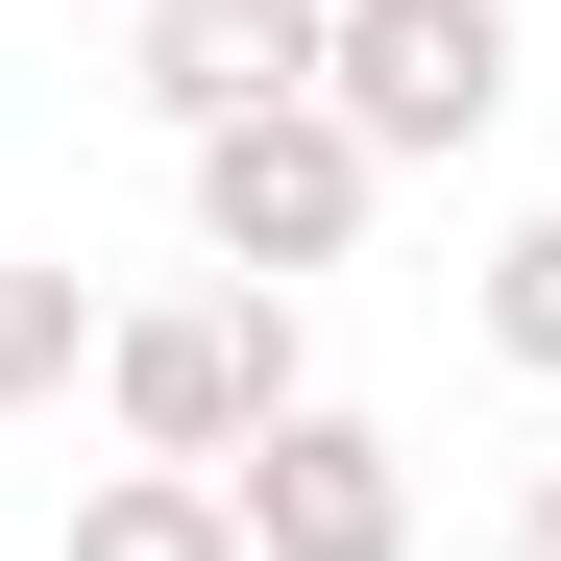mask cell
<instances>
[{
  "mask_svg": "<svg viewBox=\"0 0 561 561\" xmlns=\"http://www.w3.org/2000/svg\"><path fill=\"white\" fill-rule=\"evenodd\" d=\"M73 561H244V513H220V463H123L73 513Z\"/></svg>",
  "mask_w": 561,
  "mask_h": 561,
  "instance_id": "6",
  "label": "cell"
},
{
  "mask_svg": "<svg viewBox=\"0 0 561 561\" xmlns=\"http://www.w3.org/2000/svg\"><path fill=\"white\" fill-rule=\"evenodd\" d=\"M99 391H123V439L147 463H244L268 415H294V294H147V318H99Z\"/></svg>",
  "mask_w": 561,
  "mask_h": 561,
  "instance_id": "1",
  "label": "cell"
},
{
  "mask_svg": "<svg viewBox=\"0 0 561 561\" xmlns=\"http://www.w3.org/2000/svg\"><path fill=\"white\" fill-rule=\"evenodd\" d=\"M220 513H244V561H415V489H391V439L366 415H268L244 463H220Z\"/></svg>",
  "mask_w": 561,
  "mask_h": 561,
  "instance_id": "4",
  "label": "cell"
},
{
  "mask_svg": "<svg viewBox=\"0 0 561 561\" xmlns=\"http://www.w3.org/2000/svg\"><path fill=\"white\" fill-rule=\"evenodd\" d=\"M318 99L366 123V171H439L513 123V0H342L318 25Z\"/></svg>",
  "mask_w": 561,
  "mask_h": 561,
  "instance_id": "2",
  "label": "cell"
},
{
  "mask_svg": "<svg viewBox=\"0 0 561 561\" xmlns=\"http://www.w3.org/2000/svg\"><path fill=\"white\" fill-rule=\"evenodd\" d=\"M318 25H342V0H147V99L171 123H268V99H318Z\"/></svg>",
  "mask_w": 561,
  "mask_h": 561,
  "instance_id": "5",
  "label": "cell"
},
{
  "mask_svg": "<svg viewBox=\"0 0 561 561\" xmlns=\"http://www.w3.org/2000/svg\"><path fill=\"white\" fill-rule=\"evenodd\" d=\"M366 196H391V171H366V123H342V99H268V123H220V147H196V244L244 268V294L342 268V244H366Z\"/></svg>",
  "mask_w": 561,
  "mask_h": 561,
  "instance_id": "3",
  "label": "cell"
},
{
  "mask_svg": "<svg viewBox=\"0 0 561 561\" xmlns=\"http://www.w3.org/2000/svg\"><path fill=\"white\" fill-rule=\"evenodd\" d=\"M489 366H537V391H561V220L489 244Z\"/></svg>",
  "mask_w": 561,
  "mask_h": 561,
  "instance_id": "8",
  "label": "cell"
},
{
  "mask_svg": "<svg viewBox=\"0 0 561 561\" xmlns=\"http://www.w3.org/2000/svg\"><path fill=\"white\" fill-rule=\"evenodd\" d=\"M489 561H561V463H537V489H513V513H489Z\"/></svg>",
  "mask_w": 561,
  "mask_h": 561,
  "instance_id": "9",
  "label": "cell"
},
{
  "mask_svg": "<svg viewBox=\"0 0 561 561\" xmlns=\"http://www.w3.org/2000/svg\"><path fill=\"white\" fill-rule=\"evenodd\" d=\"M73 366H99V294H73V268H0V415L73 391Z\"/></svg>",
  "mask_w": 561,
  "mask_h": 561,
  "instance_id": "7",
  "label": "cell"
}]
</instances>
